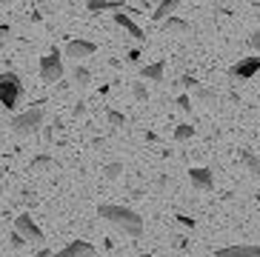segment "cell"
Masks as SVG:
<instances>
[{"label": "cell", "instance_id": "6da1fadb", "mask_svg": "<svg viewBox=\"0 0 260 257\" xmlns=\"http://www.w3.org/2000/svg\"><path fill=\"white\" fill-rule=\"evenodd\" d=\"M98 214L103 220H109L115 229H120L123 235H129V237H140V235H143V217H140L135 209H129V206L103 203L98 209Z\"/></svg>", "mask_w": 260, "mask_h": 257}, {"label": "cell", "instance_id": "7a4b0ae2", "mask_svg": "<svg viewBox=\"0 0 260 257\" xmlns=\"http://www.w3.org/2000/svg\"><path fill=\"white\" fill-rule=\"evenodd\" d=\"M43 117H46L43 103H31V109H26L23 114H17L15 120H12V132H15L17 137H29L43 126Z\"/></svg>", "mask_w": 260, "mask_h": 257}, {"label": "cell", "instance_id": "3957f363", "mask_svg": "<svg viewBox=\"0 0 260 257\" xmlns=\"http://www.w3.org/2000/svg\"><path fill=\"white\" fill-rule=\"evenodd\" d=\"M20 98H23V83H20V77H17L15 72H3V75H0V103L12 112V109L20 103Z\"/></svg>", "mask_w": 260, "mask_h": 257}, {"label": "cell", "instance_id": "277c9868", "mask_svg": "<svg viewBox=\"0 0 260 257\" xmlns=\"http://www.w3.org/2000/svg\"><path fill=\"white\" fill-rule=\"evenodd\" d=\"M40 77H43V83H60L63 60H60V54H57V52L46 54V57L40 60Z\"/></svg>", "mask_w": 260, "mask_h": 257}, {"label": "cell", "instance_id": "5b68a950", "mask_svg": "<svg viewBox=\"0 0 260 257\" xmlns=\"http://www.w3.org/2000/svg\"><path fill=\"white\" fill-rule=\"evenodd\" d=\"M257 72H260V54H252V57L237 60L235 66L229 69V77L232 80H252Z\"/></svg>", "mask_w": 260, "mask_h": 257}, {"label": "cell", "instance_id": "8992f818", "mask_svg": "<svg viewBox=\"0 0 260 257\" xmlns=\"http://www.w3.org/2000/svg\"><path fill=\"white\" fill-rule=\"evenodd\" d=\"M15 232H20V235L26 237V243H31V246H40V243L46 240L43 232L38 229V223L31 220V214H20V217L15 220Z\"/></svg>", "mask_w": 260, "mask_h": 257}, {"label": "cell", "instance_id": "52a82bcc", "mask_svg": "<svg viewBox=\"0 0 260 257\" xmlns=\"http://www.w3.org/2000/svg\"><path fill=\"white\" fill-rule=\"evenodd\" d=\"M189 180H191V186L200 189V191H212L214 189V172H212V169L191 166L189 169Z\"/></svg>", "mask_w": 260, "mask_h": 257}, {"label": "cell", "instance_id": "ba28073f", "mask_svg": "<svg viewBox=\"0 0 260 257\" xmlns=\"http://www.w3.org/2000/svg\"><path fill=\"white\" fill-rule=\"evenodd\" d=\"M98 52V46L89 43V40H69L66 43V57L69 60H86V57H92Z\"/></svg>", "mask_w": 260, "mask_h": 257}, {"label": "cell", "instance_id": "9c48e42d", "mask_svg": "<svg viewBox=\"0 0 260 257\" xmlns=\"http://www.w3.org/2000/svg\"><path fill=\"white\" fill-rule=\"evenodd\" d=\"M54 257H94V246L86 240H72L66 249H60Z\"/></svg>", "mask_w": 260, "mask_h": 257}, {"label": "cell", "instance_id": "30bf717a", "mask_svg": "<svg viewBox=\"0 0 260 257\" xmlns=\"http://www.w3.org/2000/svg\"><path fill=\"white\" fill-rule=\"evenodd\" d=\"M214 257H260V246H223Z\"/></svg>", "mask_w": 260, "mask_h": 257}, {"label": "cell", "instance_id": "8fae6325", "mask_svg": "<svg viewBox=\"0 0 260 257\" xmlns=\"http://www.w3.org/2000/svg\"><path fill=\"white\" fill-rule=\"evenodd\" d=\"M163 75H166V63L154 60L149 66H140V77L143 80H152V83H163Z\"/></svg>", "mask_w": 260, "mask_h": 257}, {"label": "cell", "instance_id": "7c38bea8", "mask_svg": "<svg viewBox=\"0 0 260 257\" xmlns=\"http://www.w3.org/2000/svg\"><path fill=\"white\" fill-rule=\"evenodd\" d=\"M115 23H117V26H120L123 31H129L132 38L143 40V29H140V26H138V23H135V20H132L129 15H123V9H117V12H115Z\"/></svg>", "mask_w": 260, "mask_h": 257}, {"label": "cell", "instance_id": "4fadbf2b", "mask_svg": "<svg viewBox=\"0 0 260 257\" xmlns=\"http://www.w3.org/2000/svg\"><path fill=\"white\" fill-rule=\"evenodd\" d=\"M177 6H180L177 0H160V3L154 6V12H152V20H154V23H163L166 17H172V15H175V12H177Z\"/></svg>", "mask_w": 260, "mask_h": 257}, {"label": "cell", "instance_id": "5bb4252c", "mask_svg": "<svg viewBox=\"0 0 260 257\" xmlns=\"http://www.w3.org/2000/svg\"><path fill=\"white\" fill-rule=\"evenodd\" d=\"M86 9L89 12H117V9H126V0H86Z\"/></svg>", "mask_w": 260, "mask_h": 257}, {"label": "cell", "instance_id": "9a60e30c", "mask_svg": "<svg viewBox=\"0 0 260 257\" xmlns=\"http://www.w3.org/2000/svg\"><path fill=\"white\" fill-rule=\"evenodd\" d=\"M240 160H243V166L249 169V174L260 177V157L254 154L252 149H240Z\"/></svg>", "mask_w": 260, "mask_h": 257}, {"label": "cell", "instance_id": "2e32d148", "mask_svg": "<svg viewBox=\"0 0 260 257\" xmlns=\"http://www.w3.org/2000/svg\"><path fill=\"white\" fill-rule=\"evenodd\" d=\"M160 26H163V29H166V31H175V35H186V31H189V29H191L189 23H186V20H183V17H177V15H172V17H166V20H163V23H160Z\"/></svg>", "mask_w": 260, "mask_h": 257}, {"label": "cell", "instance_id": "e0dca14e", "mask_svg": "<svg viewBox=\"0 0 260 257\" xmlns=\"http://www.w3.org/2000/svg\"><path fill=\"white\" fill-rule=\"evenodd\" d=\"M43 169H57L54 157H49V154H38V157L31 160V172H43Z\"/></svg>", "mask_w": 260, "mask_h": 257}, {"label": "cell", "instance_id": "ac0fdd59", "mask_svg": "<svg viewBox=\"0 0 260 257\" xmlns=\"http://www.w3.org/2000/svg\"><path fill=\"white\" fill-rule=\"evenodd\" d=\"M72 80H75V83L80 86V89H83V86L92 83V72H89L86 66H75V75H72Z\"/></svg>", "mask_w": 260, "mask_h": 257}, {"label": "cell", "instance_id": "d6986e66", "mask_svg": "<svg viewBox=\"0 0 260 257\" xmlns=\"http://www.w3.org/2000/svg\"><path fill=\"white\" fill-rule=\"evenodd\" d=\"M189 137H194V128H191V123H180V126L175 128V140H189Z\"/></svg>", "mask_w": 260, "mask_h": 257}, {"label": "cell", "instance_id": "ffe728a7", "mask_svg": "<svg viewBox=\"0 0 260 257\" xmlns=\"http://www.w3.org/2000/svg\"><path fill=\"white\" fill-rule=\"evenodd\" d=\"M123 174V163H109V166H103V177L106 180H117Z\"/></svg>", "mask_w": 260, "mask_h": 257}, {"label": "cell", "instance_id": "44dd1931", "mask_svg": "<svg viewBox=\"0 0 260 257\" xmlns=\"http://www.w3.org/2000/svg\"><path fill=\"white\" fill-rule=\"evenodd\" d=\"M194 94H198L203 103H217V94L212 89H203V86H194Z\"/></svg>", "mask_w": 260, "mask_h": 257}, {"label": "cell", "instance_id": "7402d4cb", "mask_svg": "<svg viewBox=\"0 0 260 257\" xmlns=\"http://www.w3.org/2000/svg\"><path fill=\"white\" fill-rule=\"evenodd\" d=\"M106 120H109V123H112V126H115V128H120V126H126V117H123V114H120V112H115V109H109V112H106Z\"/></svg>", "mask_w": 260, "mask_h": 257}, {"label": "cell", "instance_id": "603a6c76", "mask_svg": "<svg viewBox=\"0 0 260 257\" xmlns=\"http://www.w3.org/2000/svg\"><path fill=\"white\" fill-rule=\"evenodd\" d=\"M132 94H135V100H140V103H146V100H149V89H146L143 83L132 86Z\"/></svg>", "mask_w": 260, "mask_h": 257}, {"label": "cell", "instance_id": "cb8c5ba5", "mask_svg": "<svg viewBox=\"0 0 260 257\" xmlns=\"http://www.w3.org/2000/svg\"><path fill=\"white\" fill-rule=\"evenodd\" d=\"M9 243H12L15 249H23V246H29V243H26V237L20 235V232H12V237H9Z\"/></svg>", "mask_w": 260, "mask_h": 257}, {"label": "cell", "instance_id": "d4e9b609", "mask_svg": "<svg viewBox=\"0 0 260 257\" xmlns=\"http://www.w3.org/2000/svg\"><path fill=\"white\" fill-rule=\"evenodd\" d=\"M177 106H180V112H191V98L189 94H180L177 98Z\"/></svg>", "mask_w": 260, "mask_h": 257}, {"label": "cell", "instance_id": "484cf974", "mask_svg": "<svg viewBox=\"0 0 260 257\" xmlns=\"http://www.w3.org/2000/svg\"><path fill=\"white\" fill-rule=\"evenodd\" d=\"M249 43H252V49L260 54V29H257V31H252V38H249Z\"/></svg>", "mask_w": 260, "mask_h": 257}, {"label": "cell", "instance_id": "4316f807", "mask_svg": "<svg viewBox=\"0 0 260 257\" xmlns=\"http://www.w3.org/2000/svg\"><path fill=\"white\" fill-rule=\"evenodd\" d=\"M177 220H180V223H183L186 229H194V220H191V217H186V214H177Z\"/></svg>", "mask_w": 260, "mask_h": 257}, {"label": "cell", "instance_id": "83f0119b", "mask_svg": "<svg viewBox=\"0 0 260 257\" xmlns=\"http://www.w3.org/2000/svg\"><path fill=\"white\" fill-rule=\"evenodd\" d=\"M83 114H86V106H83V103H77V106H75V117H83Z\"/></svg>", "mask_w": 260, "mask_h": 257}, {"label": "cell", "instance_id": "f1b7e54d", "mask_svg": "<svg viewBox=\"0 0 260 257\" xmlns=\"http://www.w3.org/2000/svg\"><path fill=\"white\" fill-rule=\"evenodd\" d=\"M0 35L3 38H12V26H0Z\"/></svg>", "mask_w": 260, "mask_h": 257}, {"label": "cell", "instance_id": "f546056e", "mask_svg": "<svg viewBox=\"0 0 260 257\" xmlns=\"http://www.w3.org/2000/svg\"><path fill=\"white\" fill-rule=\"evenodd\" d=\"M38 257H52V251H49V249H40V251H38Z\"/></svg>", "mask_w": 260, "mask_h": 257}, {"label": "cell", "instance_id": "4dcf8cb0", "mask_svg": "<svg viewBox=\"0 0 260 257\" xmlns=\"http://www.w3.org/2000/svg\"><path fill=\"white\" fill-rule=\"evenodd\" d=\"M9 3H12V0H0V6H9Z\"/></svg>", "mask_w": 260, "mask_h": 257}, {"label": "cell", "instance_id": "1f68e13d", "mask_svg": "<svg viewBox=\"0 0 260 257\" xmlns=\"http://www.w3.org/2000/svg\"><path fill=\"white\" fill-rule=\"evenodd\" d=\"M40 3H46V0H40Z\"/></svg>", "mask_w": 260, "mask_h": 257}]
</instances>
